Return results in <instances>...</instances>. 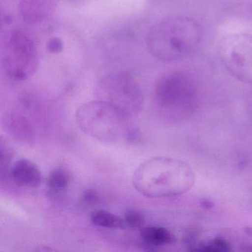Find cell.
Wrapping results in <instances>:
<instances>
[{
	"instance_id": "cell-1",
	"label": "cell",
	"mask_w": 252,
	"mask_h": 252,
	"mask_svg": "<svg viewBox=\"0 0 252 252\" xmlns=\"http://www.w3.org/2000/svg\"><path fill=\"white\" fill-rule=\"evenodd\" d=\"M195 181L189 165L172 158L158 157L141 163L134 172L135 189L150 198L176 197L188 192Z\"/></svg>"
},
{
	"instance_id": "cell-2",
	"label": "cell",
	"mask_w": 252,
	"mask_h": 252,
	"mask_svg": "<svg viewBox=\"0 0 252 252\" xmlns=\"http://www.w3.org/2000/svg\"><path fill=\"white\" fill-rule=\"evenodd\" d=\"M201 29L194 19L174 16L158 22L147 35L150 54L163 62L186 58L198 46Z\"/></svg>"
},
{
	"instance_id": "cell-3",
	"label": "cell",
	"mask_w": 252,
	"mask_h": 252,
	"mask_svg": "<svg viewBox=\"0 0 252 252\" xmlns=\"http://www.w3.org/2000/svg\"><path fill=\"white\" fill-rule=\"evenodd\" d=\"M76 119L82 132L94 139L110 144L130 141L133 129L128 124V116L107 101L82 104L76 110Z\"/></svg>"
},
{
	"instance_id": "cell-4",
	"label": "cell",
	"mask_w": 252,
	"mask_h": 252,
	"mask_svg": "<svg viewBox=\"0 0 252 252\" xmlns=\"http://www.w3.org/2000/svg\"><path fill=\"white\" fill-rule=\"evenodd\" d=\"M1 61L7 76L22 82L33 76L39 64V53L33 39L20 30L5 33L1 45Z\"/></svg>"
},
{
	"instance_id": "cell-5",
	"label": "cell",
	"mask_w": 252,
	"mask_h": 252,
	"mask_svg": "<svg viewBox=\"0 0 252 252\" xmlns=\"http://www.w3.org/2000/svg\"><path fill=\"white\" fill-rule=\"evenodd\" d=\"M97 94L99 100L113 104L128 116L136 114L142 108V91L129 73L119 72L106 76L100 81Z\"/></svg>"
},
{
	"instance_id": "cell-6",
	"label": "cell",
	"mask_w": 252,
	"mask_h": 252,
	"mask_svg": "<svg viewBox=\"0 0 252 252\" xmlns=\"http://www.w3.org/2000/svg\"><path fill=\"white\" fill-rule=\"evenodd\" d=\"M218 54L224 67L233 76L252 84V35H228L218 46Z\"/></svg>"
},
{
	"instance_id": "cell-7",
	"label": "cell",
	"mask_w": 252,
	"mask_h": 252,
	"mask_svg": "<svg viewBox=\"0 0 252 252\" xmlns=\"http://www.w3.org/2000/svg\"><path fill=\"white\" fill-rule=\"evenodd\" d=\"M158 105L163 111H168L192 99L194 87L187 73L173 72L163 75L158 81L155 89Z\"/></svg>"
},
{
	"instance_id": "cell-8",
	"label": "cell",
	"mask_w": 252,
	"mask_h": 252,
	"mask_svg": "<svg viewBox=\"0 0 252 252\" xmlns=\"http://www.w3.org/2000/svg\"><path fill=\"white\" fill-rule=\"evenodd\" d=\"M10 175L17 185L27 188H36L42 184V176L36 163L27 158L14 162Z\"/></svg>"
},
{
	"instance_id": "cell-9",
	"label": "cell",
	"mask_w": 252,
	"mask_h": 252,
	"mask_svg": "<svg viewBox=\"0 0 252 252\" xmlns=\"http://www.w3.org/2000/svg\"><path fill=\"white\" fill-rule=\"evenodd\" d=\"M57 0H21L19 11L23 21L31 25L47 20L54 11Z\"/></svg>"
},
{
	"instance_id": "cell-10",
	"label": "cell",
	"mask_w": 252,
	"mask_h": 252,
	"mask_svg": "<svg viewBox=\"0 0 252 252\" xmlns=\"http://www.w3.org/2000/svg\"><path fill=\"white\" fill-rule=\"evenodd\" d=\"M140 237L146 246L160 247L171 244L175 240L172 233L163 227L151 226L143 228Z\"/></svg>"
},
{
	"instance_id": "cell-11",
	"label": "cell",
	"mask_w": 252,
	"mask_h": 252,
	"mask_svg": "<svg viewBox=\"0 0 252 252\" xmlns=\"http://www.w3.org/2000/svg\"><path fill=\"white\" fill-rule=\"evenodd\" d=\"M91 221L95 226L110 229H125L126 228L124 218L105 210H96L91 215Z\"/></svg>"
},
{
	"instance_id": "cell-12",
	"label": "cell",
	"mask_w": 252,
	"mask_h": 252,
	"mask_svg": "<svg viewBox=\"0 0 252 252\" xmlns=\"http://www.w3.org/2000/svg\"><path fill=\"white\" fill-rule=\"evenodd\" d=\"M7 124L11 135L17 139L25 142L32 140V129L24 118L20 116H10Z\"/></svg>"
},
{
	"instance_id": "cell-13",
	"label": "cell",
	"mask_w": 252,
	"mask_h": 252,
	"mask_svg": "<svg viewBox=\"0 0 252 252\" xmlns=\"http://www.w3.org/2000/svg\"><path fill=\"white\" fill-rule=\"evenodd\" d=\"M71 183L70 173L64 169H56L51 171L48 175L47 185L54 192L65 191Z\"/></svg>"
},
{
	"instance_id": "cell-14",
	"label": "cell",
	"mask_w": 252,
	"mask_h": 252,
	"mask_svg": "<svg viewBox=\"0 0 252 252\" xmlns=\"http://www.w3.org/2000/svg\"><path fill=\"white\" fill-rule=\"evenodd\" d=\"M124 220L126 228L136 229L144 226L145 223V217L142 212L138 210H129L125 213Z\"/></svg>"
},
{
	"instance_id": "cell-15",
	"label": "cell",
	"mask_w": 252,
	"mask_h": 252,
	"mask_svg": "<svg viewBox=\"0 0 252 252\" xmlns=\"http://www.w3.org/2000/svg\"><path fill=\"white\" fill-rule=\"evenodd\" d=\"M82 199L87 204H96L99 201V195L95 190L88 189L84 191Z\"/></svg>"
},
{
	"instance_id": "cell-16",
	"label": "cell",
	"mask_w": 252,
	"mask_h": 252,
	"mask_svg": "<svg viewBox=\"0 0 252 252\" xmlns=\"http://www.w3.org/2000/svg\"><path fill=\"white\" fill-rule=\"evenodd\" d=\"M64 48L63 42L61 39L57 37H53L48 39L47 42V48L50 52L54 53V54H58L62 52Z\"/></svg>"
},
{
	"instance_id": "cell-17",
	"label": "cell",
	"mask_w": 252,
	"mask_h": 252,
	"mask_svg": "<svg viewBox=\"0 0 252 252\" xmlns=\"http://www.w3.org/2000/svg\"><path fill=\"white\" fill-rule=\"evenodd\" d=\"M209 251H227L228 250V243L222 239H215L213 241L210 242L206 246Z\"/></svg>"
}]
</instances>
